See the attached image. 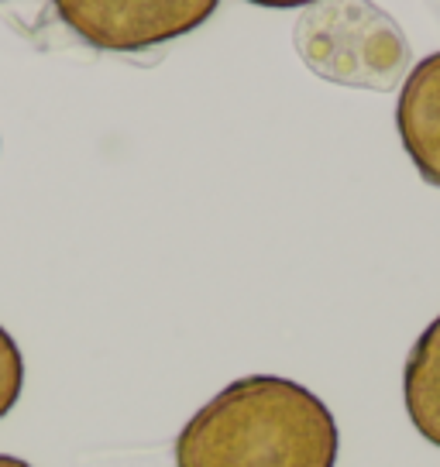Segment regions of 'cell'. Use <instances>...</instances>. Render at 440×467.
Masks as SVG:
<instances>
[{
  "label": "cell",
  "instance_id": "6da1fadb",
  "mask_svg": "<svg viewBox=\"0 0 440 467\" xmlns=\"http://www.w3.org/2000/svg\"><path fill=\"white\" fill-rule=\"evenodd\" d=\"M338 451L323 399L282 375H245L179 430L176 467H334Z\"/></svg>",
  "mask_w": 440,
  "mask_h": 467
},
{
  "label": "cell",
  "instance_id": "7a4b0ae2",
  "mask_svg": "<svg viewBox=\"0 0 440 467\" xmlns=\"http://www.w3.org/2000/svg\"><path fill=\"white\" fill-rule=\"evenodd\" d=\"M299 58L340 87L393 89L410 69V42L375 4H313L293 28Z\"/></svg>",
  "mask_w": 440,
  "mask_h": 467
},
{
  "label": "cell",
  "instance_id": "3957f363",
  "mask_svg": "<svg viewBox=\"0 0 440 467\" xmlns=\"http://www.w3.org/2000/svg\"><path fill=\"white\" fill-rule=\"evenodd\" d=\"M214 0H62L56 15L100 52H145L200 28Z\"/></svg>",
  "mask_w": 440,
  "mask_h": 467
},
{
  "label": "cell",
  "instance_id": "277c9868",
  "mask_svg": "<svg viewBox=\"0 0 440 467\" xmlns=\"http://www.w3.org/2000/svg\"><path fill=\"white\" fill-rule=\"evenodd\" d=\"M399 141L424 182L440 190V52L413 66L396 103Z\"/></svg>",
  "mask_w": 440,
  "mask_h": 467
},
{
  "label": "cell",
  "instance_id": "5b68a950",
  "mask_svg": "<svg viewBox=\"0 0 440 467\" xmlns=\"http://www.w3.org/2000/svg\"><path fill=\"white\" fill-rule=\"evenodd\" d=\"M403 402L416 433L440 447V317L410 348L403 368Z\"/></svg>",
  "mask_w": 440,
  "mask_h": 467
},
{
  "label": "cell",
  "instance_id": "8992f818",
  "mask_svg": "<svg viewBox=\"0 0 440 467\" xmlns=\"http://www.w3.org/2000/svg\"><path fill=\"white\" fill-rule=\"evenodd\" d=\"M21 389H25V358L15 337L0 327V420L15 409Z\"/></svg>",
  "mask_w": 440,
  "mask_h": 467
},
{
  "label": "cell",
  "instance_id": "52a82bcc",
  "mask_svg": "<svg viewBox=\"0 0 440 467\" xmlns=\"http://www.w3.org/2000/svg\"><path fill=\"white\" fill-rule=\"evenodd\" d=\"M0 467H31V464L21 461V457H11V453H0Z\"/></svg>",
  "mask_w": 440,
  "mask_h": 467
}]
</instances>
